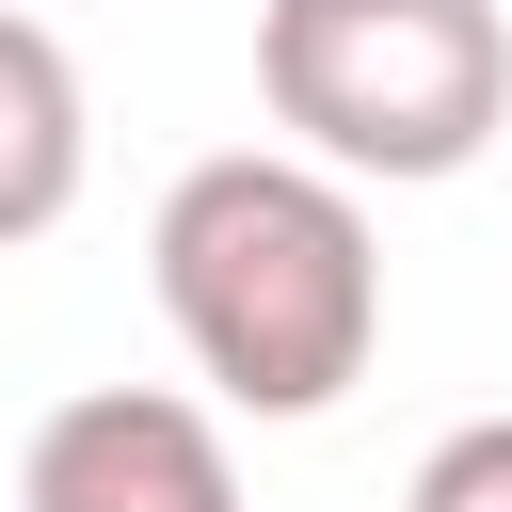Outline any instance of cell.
I'll list each match as a JSON object with an SVG mask.
<instances>
[{"label": "cell", "mask_w": 512, "mask_h": 512, "mask_svg": "<svg viewBox=\"0 0 512 512\" xmlns=\"http://www.w3.org/2000/svg\"><path fill=\"white\" fill-rule=\"evenodd\" d=\"M400 512H512V416H464V432H432V464L400 480Z\"/></svg>", "instance_id": "5"}, {"label": "cell", "mask_w": 512, "mask_h": 512, "mask_svg": "<svg viewBox=\"0 0 512 512\" xmlns=\"http://www.w3.org/2000/svg\"><path fill=\"white\" fill-rule=\"evenodd\" d=\"M256 96L352 192H432L512 128L496 0H256Z\"/></svg>", "instance_id": "2"}, {"label": "cell", "mask_w": 512, "mask_h": 512, "mask_svg": "<svg viewBox=\"0 0 512 512\" xmlns=\"http://www.w3.org/2000/svg\"><path fill=\"white\" fill-rule=\"evenodd\" d=\"M160 256V320L192 352V384L224 416H336L384 352V256H368V192L304 144H224L160 192L144 224Z\"/></svg>", "instance_id": "1"}, {"label": "cell", "mask_w": 512, "mask_h": 512, "mask_svg": "<svg viewBox=\"0 0 512 512\" xmlns=\"http://www.w3.org/2000/svg\"><path fill=\"white\" fill-rule=\"evenodd\" d=\"M16 512H256L224 464V416L176 384H80L16 448Z\"/></svg>", "instance_id": "3"}, {"label": "cell", "mask_w": 512, "mask_h": 512, "mask_svg": "<svg viewBox=\"0 0 512 512\" xmlns=\"http://www.w3.org/2000/svg\"><path fill=\"white\" fill-rule=\"evenodd\" d=\"M96 176V112H80V64L48 16H0V256L48 240Z\"/></svg>", "instance_id": "4"}]
</instances>
